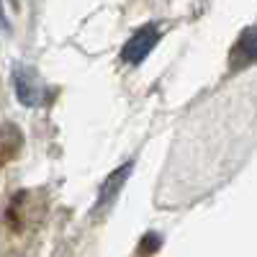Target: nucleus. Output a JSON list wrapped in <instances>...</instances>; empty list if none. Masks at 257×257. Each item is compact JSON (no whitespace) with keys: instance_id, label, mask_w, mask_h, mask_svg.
Listing matches in <instances>:
<instances>
[{"instance_id":"obj_5","label":"nucleus","mask_w":257,"mask_h":257,"mask_svg":"<svg viewBox=\"0 0 257 257\" xmlns=\"http://www.w3.org/2000/svg\"><path fill=\"white\" fill-rule=\"evenodd\" d=\"M0 26H3V29H6V21H3V13H0Z\"/></svg>"},{"instance_id":"obj_2","label":"nucleus","mask_w":257,"mask_h":257,"mask_svg":"<svg viewBox=\"0 0 257 257\" xmlns=\"http://www.w3.org/2000/svg\"><path fill=\"white\" fill-rule=\"evenodd\" d=\"M231 70H244L257 62V29H244L229 52Z\"/></svg>"},{"instance_id":"obj_3","label":"nucleus","mask_w":257,"mask_h":257,"mask_svg":"<svg viewBox=\"0 0 257 257\" xmlns=\"http://www.w3.org/2000/svg\"><path fill=\"white\" fill-rule=\"evenodd\" d=\"M132 170H134V162H126V165H121L118 170H113V173L103 180V185H100V190H98L95 211H100V208H105V206H111V203L116 201V196L123 190L128 175H132Z\"/></svg>"},{"instance_id":"obj_4","label":"nucleus","mask_w":257,"mask_h":257,"mask_svg":"<svg viewBox=\"0 0 257 257\" xmlns=\"http://www.w3.org/2000/svg\"><path fill=\"white\" fill-rule=\"evenodd\" d=\"M16 95L24 105H39L41 103V85L29 70L16 72Z\"/></svg>"},{"instance_id":"obj_1","label":"nucleus","mask_w":257,"mask_h":257,"mask_svg":"<svg viewBox=\"0 0 257 257\" xmlns=\"http://www.w3.org/2000/svg\"><path fill=\"white\" fill-rule=\"evenodd\" d=\"M160 39H162V34H160L157 24H144V26H139L132 36H128L126 44H123L121 59H123L126 64H142L149 54L155 52V47L160 44Z\"/></svg>"}]
</instances>
